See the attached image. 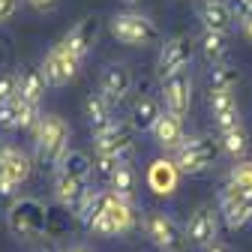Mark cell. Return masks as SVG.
<instances>
[{
	"instance_id": "cell-1",
	"label": "cell",
	"mask_w": 252,
	"mask_h": 252,
	"mask_svg": "<svg viewBox=\"0 0 252 252\" xmlns=\"http://www.w3.org/2000/svg\"><path fill=\"white\" fill-rule=\"evenodd\" d=\"M33 144H36V162L42 168H60L63 156L69 153V126L57 114H42L33 126Z\"/></svg>"
},
{
	"instance_id": "cell-2",
	"label": "cell",
	"mask_w": 252,
	"mask_h": 252,
	"mask_svg": "<svg viewBox=\"0 0 252 252\" xmlns=\"http://www.w3.org/2000/svg\"><path fill=\"white\" fill-rule=\"evenodd\" d=\"M6 222L15 237H24V240L42 237L48 228V207L39 198H30V195L15 198L12 207L6 210Z\"/></svg>"
},
{
	"instance_id": "cell-3",
	"label": "cell",
	"mask_w": 252,
	"mask_h": 252,
	"mask_svg": "<svg viewBox=\"0 0 252 252\" xmlns=\"http://www.w3.org/2000/svg\"><path fill=\"white\" fill-rule=\"evenodd\" d=\"M141 228H144V237L159 252H183L186 249V231H180V225L174 222V219L159 213V210L144 213Z\"/></svg>"
},
{
	"instance_id": "cell-4",
	"label": "cell",
	"mask_w": 252,
	"mask_h": 252,
	"mask_svg": "<svg viewBox=\"0 0 252 252\" xmlns=\"http://www.w3.org/2000/svg\"><path fill=\"white\" fill-rule=\"evenodd\" d=\"M216 156H219V144L213 138L198 135V138H186L174 150V165L180 174H201L216 162Z\"/></svg>"
},
{
	"instance_id": "cell-5",
	"label": "cell",
	"mask_w": 252,
	"mask_h": 252,
	"mask_svg": "<svg viewBox=\"0 0 252 252\" xmlns=\"http://www.w3.org/2000/svg\"><path fill=\"white\" fill-rule=\"evenodd\" d=\"M108 27H111V36L123 45H150L159 39L156 24L138 12H117Z\"/></svg>"
},
{
	"instance_id": "cell-6",
	"label": "cell",
	"mask_w": 252,
	"mask_h": 252,
	"mask_svg": "<svg viewBox=\"0 0 252 252\" xmlns=\"http://www.w3.org/2000/svg\"><path fill=\"white\" fill-rule=\"evenodd\" d=\"M192 63V39L189 36H171L159 45V57H156V75L162 81L189 69Z\"/></svg>"
},
{
	"instance_id": "cell-7",
	"label": "cell",
	"mask_w": 252,
	"mask_h": 252,
	"mask_svg": "<svg viewBox=\"0 0 252 252\" xmlns=\"http://www.w3.org/2000/svg\"><path fill=\"white\" fill-rule=\"evenodd\" d=\"M93 147H96V156H120L126 162L132 156V126L123 120H114L102 132L93 135Z\"/></svg>"
},
{
	"instance_id": "cell-8",
	"label": "cell",
	"mask_w": 252,
	"mask_h": 252,
	"mask_svg": "<svg viewBox=\"0 0 252 252\" xmlns=\"http://www.w3.org/2000/svg\"><path fill=\"white\" fill-rule=\"evenodd\" d=\"M39 69H42V75H45V81H48V84L63 87V84H69V81L78 75L81 60H78V57H72L66 48H63V45L57 42V45H51V51L42 57Z\"/></svg>"
},
{
	"instance_id": "cell-9",
	"label": "cell",
	"mask_w": 252,
	"mask_h": 252,
	"mask_svg": "<svg viewBox=\"0 0 252 252\" xmlns=\"http://www.w3.org/2000/svg\"><path fill=\"white\" fill-rule=\"evenodd\" d=\"M162 105H165L168 114L183 120V114L192 105V75H189V69L162 81Z\"/></svg>"
},
{
	"instance_id": "cell-10",
	"label": "cell",
	"mask_w": 252,
	"mask_h": 252,
	"mask_svg": "<svg viewBox=\"0 0 252 252\" xmlns=\"http://www.w3.org/2000/svg\"><path fill=\"white\" fill-rule=\"evenodd\" d=\"M96 36H99V21L93 18V15H87V18L75 21V24L66 30V36L60 39V45L66 48L72 57L84 60V57L93 51V45H96Z\"/></svg>"
},
{
	"instance_id": "cell-11",
	"label": "cell",
	"mask_w": 252,
	"mask_h": 252,
	"mask_svg": "<svg viewBox=\"0 0 252 252\" xmlns=\"http://www.w3.org/2000/svg\"><path fill=\"white\" fill-rule=\"evenodd\" d=\"M216 231H219V213H216L210 204H201L192 216H189L186 240L207 249V246H213V243H216Z\"/></svg>"
},
{
	"instance_id": "cell-12",
	"label": "cell",
	"mask_w": 252,
	"mask_h": 252,
	"mask_svg": "<svg viewBox=\"0 0 252 252\" xmlns=\"http://www.w3.org/2000/svg\"><path fill=\"white\" fill-rule=\"evenodd\" d=\"M207 105L213 111V123H216L219 132L240 129V108H237V99H234L231 90H210Z\"/></svg>"
},
{
	"instance_id": "cell-13",
	"label": "cell",
	"mask_w": 252,
	"mask_h": 252,
	"mask_svg": "<svg viewBox=\"0 0 252 252\" xmlns=\"http://www.w3.org/2000/svg\"><path fill=\"white\" fill-rule=\"evenodd\" d=\"M132 90V72L126 63H108L99 75V93L114 105V102H123L126 93Z\"/></svg>"
},
{
	"instance_id": "cell-14",
	"label": "cell",
	"mask_w": 252,
	"mask_h": 252,
	"mask_svg": "<svg viewBox=\"0 0 252 252\" xmlns=\"http://www.w3.org/2000/svg\"><path fill=\"white\" fill-rule=\"evenodd\" d=\"M219 213H222L225 225H228L231 231H237V228H243L249 219H252V198L234 192L231 186H225L222 201H219Z\"/></svg>"
},
{
	"instance_id": "cell-15",
	"label": "cell",
	"mask_w": 252,
	"mask_h": 252,
	"mask_svg": "<svg viewBox=\"0 0 252 252\" xmlns=\"http://www.w3.org/2000/svg\"><path fill=\"white\" fill-rule=\"evenodd\" d=\"M30 171H33V162H30V156L18 147H9V144H0V174L6 180H12L15 186L27 183Z\"/></svg>"
},
{
	"instance_id": "cell-16",
	"label": "cell",
	"mask_w": 252,
	"mask_h": 252,
	"mask_svg": "<svg viewBox=\"0 0 252 252\" xmlns=\"http://www.w3.org/2000/svg\"><path fill=\"white\" fill-rule=\"evenodd\" d=\"M198 18H201L204 30H213V33H228L234 24L231 3H225V0H204L198 6Z\"/></svg>"
},
{
	"instance_id": "cell-17",
	"label": "cell",
	"mask_w": 252,
	"mask_h": 252,
	"mask_svg": "<svg viewBox=\"0 0 252 252\" xmlns=\"http://www.w3.org/2000/svg\"><path fill=\"white\" fill-rule=\"evenodd\" d=\"M177 177H180V171H177L174 159H156L147 168V183L156 195H171L177 189Z\"/></svg>"
},
{
	"instance_id": "cell-18",
	"label": "cell",
	"mask_w": 252,
	"mask_h": 252,
	"mask_svg": "<svg viewBox=\"0 0 252 252\" xmlns=\"http://www.w3.org/2000/svg\"><path fill=\"white\" fill-rule=\"evenodd\" d=\"M159 117H162L159 99L147 96V93H141V96L132 102V108H129V126H132V129H141V132H150Z\"/></svg>"
},
{
	"instance_id": "cell-19",
	"label": "cell",
	"mask_w": 252,
	"mask_h": 252,
	"mask_svg": "<svg viewBox=\"0 0 252 252\" xmlns=\"http://www.w3.org/2000/svg\"><path fill=\"white\" fill-rule=\"evenodd\" d=\"M87 192H90L87 180H75V177H66V174L57 171V177H54V198H57V204L78 210V204L87 198Z\"/></svg>"
},
{
	"instance_id": "cell-20",
	"label": "cell",
	"mask_w": 252,
	"mask_h": 252,
	"mask_svg": "<svg viewBox=\"0 0 252 252\" xmlns=\"http://www.w3.org/2000/svg\"><path fill=\"white\" fill-rule=\"evenodd\" d=\"M153 138H156V144L159 147H165V150H177L186 138H183V120L180 117H174V114H168V111H162V117L156 120V126H153Z\"/></svg>"
},
{
	"instance_id": "cell-21",
	"label": "cell",
	"mask_w": 252,
	"mask_h": 252,
	"mask_svg": "<svg viewBox=\"0 0 252 252\" xmlns=\"http://www.w3.org/2000/svg\"><path fill=\"white\" fill-rule=\"evenodd\" d=\"M45 84L48 81H45L42 69H36V66H21V72H18V96L21 99L39 105V99L45 96Z\"/></svg>"
},
{
	"instance_id": "cell-22",
	"label": "cell",
	"mask_w": 252,
	"mask_h": 252,
	"mask_svg": "<svg viewBox=\"0 0 252 252\" xmlns=\"http://www.w3.org/2000/svg\"><path fill=\"white\" fill-rule=\"evenodd\" d=\"M111 108H114V105L102 96V93H90V96H87V102H84V114H87V120H90L93 135L102 132L105 126H111V123H114Z\"/></svg>"
},
{
	"instance_id": "cell-23",
	"label": "cell",
	"mask_w": 252,
	"mask_h": 252,
	"mask_svg": "<svg viewBox=\"0 0 252 252\" xmlns=\"http://www.w3.org/2000/svg\"><path fill=\"white\" fill-rule=\"evenodd\" d=\"M108 192H111V189H108ZM105 213L111 216V222L117 225V234L132 231V225H135V210H132V201L117 198V195L111 192V201H108V210H105Z\"/></svg>"
},
{
	"instance_id": "cell-24",
	"label": "cell",
	"mask_w": 252,
	"mask_h": 252,
	"mask_svg": "<svg viewBox=\"0 0 252 252\" xmlns=\"http://www.w3.org/2000/svg\"><path fill=\"white\" fill-rule=\"evenodd\" d=\"M108 201H111V192H87V198L78 204V210H75V216L81 219L84 225H90L96 216H102L105 210H108Z\"/></svg>"
},
{
	"instance_id": "cell-25",
	"label": "cell",
	"mask_w": 252,
	"mask_h": 252,
	"mask_svg": "<svg viewBox=\"0 0 252 252\" xmlns=\"http://www.w3.org/2000/svg\"><path fill=\"white\" fill-rule=\"evenodd\" d=\"M60 174H66V177H75V180H87L90 171H93V162L87 159V153L81 150H69L66 156H63V162L57 168Z\"/></svg>"
},
{
	"instance_id": "cell-26",
	"label": "cell",
	"mask_w": 252,
	"mask_h": 252,
	"mask_svg": "<svg viewBox=\"0 0 252 252\" xmlns=\"http://www.w3.org/2000/svg\"><path fill=\"white\" fill-rule=\"evenodd\" d=\"M198 45H201V54L216 66V63L228 54V33H213V30H204Z\"/></svg>"
},
{
	"instance_id": "cell-27",
	"label": "cell",
	"mask_w": 252,
	"mask_h": 252,
	"mask_svg": "<svg viewBox=\"0 0 252 252\" xmlns=\"http://www.w3.org/2000/svg\"><path fill=\"white\" fill-rule=\"evenodd\" d=\"M108 189L117 195V198H126L132 201V189H135V171L129 165H120L111 177H108Z\"/></svg>"
},
{
	"instance_id": "cell-28",
	"label": "cell",
	"mask_w": 252,
	"mask_h": 252,
	"mask_svg": "<svg viewBox=\"0 0 252 252\" xmlns=\"http://www.w3.org/2000/svg\"><path fill=\"white\" fill-rule=\"evenodd\" d=\"M228 186L240 195H249L252 198V162H237L228 174Z\"/></svg>"
},
{
	"instance_id": "cell-29",
	"label": "cell",
	"mask_w": 252,
	"mask_h": 252,
	"mask_svg": "<svg viewBox=\"0 0 252 252\" xmlns=\"http://www.w3.org/2000/svg\"><path fill=\"white\" fill-rule=\"evenodd\" d=\"M240 81L234 66H225V63H216L210 69V90H234V84Z\"/></svg>"
},
{
	"instance_id": "cell-30",
	"label": "cell",
	"mask_w": 252,
	"mask_h": 252,
	"mask_svg": "<svg viewBox=\"0 0 252 252\" xmlns=\"http://www.w3.org/2000/svg\"><path fill=\"white\" fill-rule=\"evenodd\" d=\"M246 144H249V138L243 132V126L240 129H231V132H219V150H225L231 156H240L246 150Z\"/></svg>"
},
{
	"instance_id": "cell-31",
	"label": "cell",
	"mask_w": 252,
	"mask_h": 252,
	"mask_svg": "<svg viewBox=\"0 0 252 252\" xmlns=\"http://www.w3.org/2000/svg\"><path fill=\"white\" fill-rule=\"evenodd\" d=\"M18 114H21V99L0 102V129H18Z\"/></svg>"
},
{
	"instance_id": "cell-32",
	"label": "cell",
	"mask_w": 252,
	"mask_h": 252,
	"mask_svg": "<svg viewBox=\"0 0 252 252\" xmlns=\"http://www.w3.org/2000/svg\"><path fill=\"white\" fill-rule=\"evenodd\" d=\"M18 96V72L6 69V72H0V102H9Z\"/></svg>"
},
{
	"instance_id": "cell-33",
	"label": "cell",
	"mask_w": 252,
	"mask_h": 252,
	"mask_svg": "<svg viewBox=\"0 0 252 252\" xmlns=\"http://www.w3.org/2000/svg\"><path fill=\"white\" fill-rule=\"evenodd\" d=\"M120 165H126L120 156H96V162H93V171H96L99 177H105V180H108Z\"/></svg>"
},
{
	"instance_id": "cell-34",
	"label": "cell",
	"mask_w": 252,
	"mask_h": 252,
	"mask_svg": "<svg viewBox=\"0 0 252 252\" xmlns=\"http://www.w3.org/2000/svg\"><path fill=\"white\" fill-rule=\"evenodd\" d=\"M93 234H105V237H114L117 234V225L111 222V216L108 213H102V216H96V219H93V222L87 225Z\"/></svg>"
},
{
	"instance_id": "cell-35",
	"label": "cell",
	"mask_w": 252,
	"mask_h": 252,
	"mask_svg": "<svg viewBox=\"0 0 252 252\" xmlns=\"http://www.w3.org/2000/svg\"><path fill=\"white\" fill-rule=\"evenodd\" d=\"M231 12H234V18L240 21V18H246L249 12H252V0H231Z\"/></svg>"
},
{
	"instance_id": "cell-36",
	"label": "cell",
	"mask_w": 252,
	"mask_h": 252,
	"mask_svg": "<svg viewBox=\"0 0 252 252\" xmlns=\"http://www.w3.org/2000/svg\"><path fill=\"white\" fill-rule=\"evenodd\" d=\"M15 9H18V0H0V24L9 21L15 15Z\"/></svg>"
},
{
	"instance_id": "cell-37",
	"label": "cell",
	"mask_w": 252,
	"mask_h": 252,
	"mask_svg": "<svg viewBox=\"0 0 252 252\" xmlns=\"http://www.w3.org/2000/svg\"><path fill=\"white\" fill-rule=\"evenodd\" d=\"M15 192H18V186H15L12 180H6L3 174H0V195H6V198H9V195H15Z\"/></svg>"
},
{
	"instance_id": "cell-38",
	"label": "cell",
	"mask_w": 252,
	"mask_h": 252,
	"mask_svg": "<svg viewBox=\"0 0 252 252\" xmlns=\"http://www.w3.org/2000/svg\"><path fill=\"white\" fill-rule=\"evenodd\" d=\"M33 9H39V12H48V9H54L57 6V0H27Z\"/></svg>"
},
{
	"instance_id": "cell-39",
	"label": "cell",
	"mask_w": 252,
	"mask_h": 252,
	"mask_svg": "<svg viewBox=\"0 0 252 252\" xmlns=\"http://www.w3.org/2000/svg\"><path fill=\"white\" fill-rule=\"evenodd\" d=\"M240 30H243L246 39H252V12H249L246 18H240Z\"/></svg>"
},
{
	"instance_id": "cell-40",
	"label": "cell",
	"mask_w": 252,
	"mask_h": 252,
	"mask_svg": "<svg viewBox=\"0 0 252 252\" xmlns=\"http://www.w3.org/2000/svg\"><path fill=\"white\" fill-rule=\"evenodd\" d=\"M204 252H228V249H225V246H222V243H213V246H207V249H204Z\"/></svg>"
},
{
	"instance_id": "cell-41",
	"label": "cell",
	"mask_w": 252,
	"mask_h": 252,
	"mask_svg": "<svg viewBox=\"0 0 252 252\" xmlns=\"http://www.w3.org/2000/svg\"><path fill=\"white\" fill-rule=\"evenodd\" d=\"M66 252H87L84 246H72V249H66Z\"/></svg>"
},
{
	"instance_id": "cell-42",
	"label": "cell",
	"mask_w": 252,
	"mask_h": 252,
	"mask_svg": "<svg viewBox=\"0 0 252 252\" xmlns=\"http://www.w3.org/2000/svg\"><path fill=\"white\" fill-rule=\"evenodd\" d=\"M126 3H132V0H126Z\"/></svg>"
},
{
	"instance_id": "cell-43",
	"label": "cell",
	"mask_w": 252,
	"mask_h": 252,
	"mask_svg": "<svg viewBox=\"0 0 252 252\" xmlns=\"http://www.w3.org/2000/svg\"><path fill=\"white\" fill-rule=\"evenodd\" d=\"M48 252H51V249H48Z\"/></svg>"
}]
</instances>
